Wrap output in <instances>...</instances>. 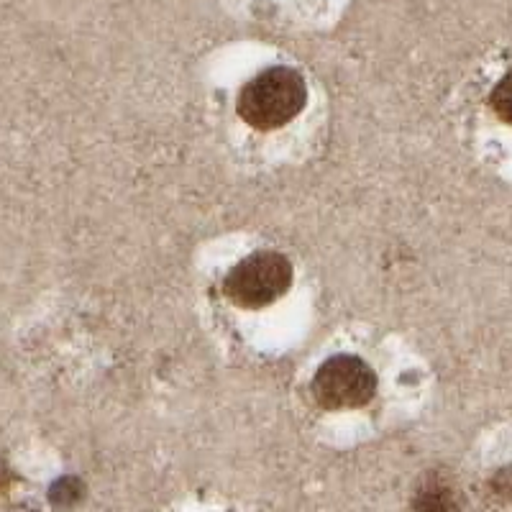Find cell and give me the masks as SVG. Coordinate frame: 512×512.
<instances>
[{
	"label": "cell",
	"instance_id": "obj_1",
	"mask_svg": "<svg viewBox=\"0 0 512 512\" xmlns=\"http://www.w3.org/2000/svg\"><path fill=\"white\" fill-rule=\"evenodd\" d=\"M305 100H308V90H305L303 77L287 67H274L256 75L241 90L239 113L249 126L259 131H272L300 116Z\"/></svg>",
	"mask_w": 512,
	"mask_h": 512
},
{
	"label": "cell",
	"instance_id": "obj_2",
	"mask_svg": "<svg viewBox=\"0 0 512 512\" xmlns=\"http://www.w3.org/2000/svg\"><path fill=\"white\" fill-rule=\"evenodd\" d=\"M292 282V267L282 254L259 251L228 272L226 295L241 308H267L285 295Z\"/></svg>",
	"mask_w": 512,
	"mask_h": 512
},
{
	"label": "cell",
	"instance_id": "obj_3",
	"mask_svg": "<svg viewBox=\"0 0 512 512\" xmlns=\"http://www.w3.org/2000/svg\"><path fill=\"white\" fill-rule=\"evenodd\" d=\"M377 392V377L356 356H333L313 379L315 400L328 410H354Z\"/></svg>",
	"mask_w": 512,
	"mask_h": 512
},
{
	"label": "cell",
	"instance_id": "obj_4",
	"mask_svg": "<svg viewBox=\"0 0 512 512\" xmlns=\"http://www.w3.org/2000/svg\"><path fill=\"white\" fill-rule=\"evenodd\" d=\"M415 512H456V497L443 482L425 484L415 497Z\"/></svg>",
	"mask_w": 512,
	"mask_h": 512
},
{
	"label": "cell",
	"instance_id": "obj_5",
	"mask_svg": "<svg viewBox=\"0 0 512 512\" xmlns=\"http://www.w3.org/2000/svg\"><path fill=\"white\" fill-rule=\"evenodd\" d=\"M492 108L505 123H512V70L492 90Z\"/></svg>",
	"mask_w": 512,
	"mask_h": 512
},
{
	"label": "cell",
	"instance_id": "obj_6",
	"mask_svg": "<svg viewBox=\"0 0 512 512\" xmlns=\"http://www.w3.org/2000/svg\"><path fill=\"white\" fill-rule=\"evenodd\" d=\"M80 497H82V484L77 482V479H62V482H57L52 487V500L57 502V505L70 507L75 505Z\"/></svg>",
	"mask_w": 512,
	"mask_h": 512
}]
</instances>
